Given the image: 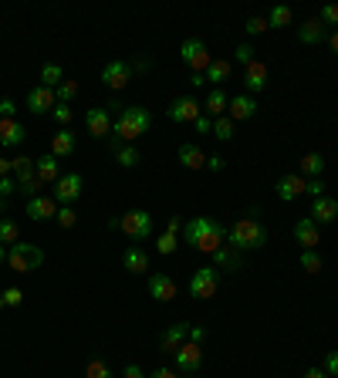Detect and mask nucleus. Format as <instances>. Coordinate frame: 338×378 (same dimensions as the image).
I'll list each match as a JSON object with an SVG mask.
<instances>
[{
	"label": "nucleus",
	"instance_id": "f257e3e1",
	"mask_svg": "<svg viewBox=\"0 0 338 378\" xmlns=\"http://www.w3.org/2000/svg\"><path fill=\"white\" fill-rule=\"evenodd\" d=\"M223 240H227V230L220 227L213 216H193V220L183 223V243L193 247L196 253L213 257V253L223 247Z\"/></svg>",
	"mask_w": 338,
	"mask_h": 378
},
{
	"label": "nucleus",
	"instance_id": "f03ea898",
	"mask_svg": "<svg viewBox=\"0 0 338 378\" xmlns=\"http://www.w3.org/2000/svg\"><path fill=\"white\" fill-rule=\"evenodd\" d=\"M149 126H153L149 108H142V105H126V108L115 115L112 132H115V142H122V146H135V139L146 135Z\"/></svg>",
	"mask_w": 338,
	"mask_h": 378
},
{
	"label": "nucleus",
	"instance_id": "7ed1b4c3",
	"mask_svg": "<svg viewBox=\"0 0 338 378\" xmlns=\"http://www.w3.org/2000/svg\"><path fill=\"white\" fill-rule=\"evenodd\" d=\"M227 243L234 250H260L267 243V227L254 216H240L227 227Z\"/></svg>",
	"mask_w": 338,
	"mask_h": 378
},
{
	"label": "nucleus",
	"instance_id": "20e7f679",
	"mask_svg": "<svg viewBox=\"0 0 338 378\" xmlns=\"http://www.w3.org/2000/svg\"><path fill=\"white\" fill-rule=\"evenodd\" d=\"M108 227L126 233L132 243H146V240L153 237V213H146V209H129V213H122L119 220H108Z\"/></svg>",
	"mask_w": 338,
	"mask_h": 378
},
{
	"label": "nucleus",
	"instance_id": "39448f33",
	"mask_svg": "<svg viewBox=\"0 0 338 378\" xmlns=\"http://www.w3.org/2000/svg\"><path fill=\"white\" fill-rule=\"evenodd\" d=\"M44 264V250L41 247H34V243H10L7 247V267L14 270V274H31V270H37Z\"/></svg>",
	"mask_w": 338,
	"mask_h": 378
},
{
	"label": "nucleus",
	"instance_id": "423d86ee",
	"mask_svg": "<svg viewBox=\"0 0 338 378\" xmlns=\"http://www.w3.org/2000/svg\"><path fill=\"white\" fill-rule=\"evenodd\" d=\"M217 291H220V270L213 264L196 267V274L189 277V294L196 301H210V298H217Z\"/></svg>",
	"mask_w": 338,
	"mask_h": 378
},
{
	"label": "nucleus",
	"instance_id": "0eeeda50",
	"mask_svg": "<svg viewBox=\"0 0 338 378\" xmlns=\"http://www.w3.org/2000/svg\"><path fill=\"white\" fill-rule=\"evenodd\" d=\"M180 58H183V65H186L193 75H207L210 61H213V54L207 51V44H203L200 37H186V41H183V48H180Z\"/></svg>",
	"mask_w": 338,
	"mask_h": 378
},
{
	"label": "nucleus",
	"instance_id": "6e6552de",
	"mask_svg": "<svg viewBox=\"0 0 338 378\" xmlns=\"http://www.w3.org/2000/svg\"><path fill=\"white\" fill-rule=\"evenodd\" d=\"M166 115H169V122H176V126H189V122H196V119L203 115V105L196 98H189V95H180V98L169 101Z\"/></svg>",
	"mask_w": 338,
	"mask_h": 378
},
{
	"label": "nucleus",
	"instance_id": "1a4fd4ad",
	"mask_svg": "<svg viewBox=\"0 0 338 378\" xmlns=\"http://www.w3.org/2000/svg\"><path fill=\"white\" fill-rule=\"evenodd\" d=\"M132 75H135V68H132L129 61H108V65L102 68V85L119 95L122 88H129Z\"/></svg>",
	"mask_w": 338,
	"mask_h": 378
},
{
	"label": "nucleus",
	"instance_id": "9d476101",
	"mask_svg": "<svg viewBox=\"0 0 338 378\" xmlns=\"http://www.w3.org/2000/svg\"><path fill=\"white\" fill-rule=\"evenodd\" d=\"M81 186H85V179L78 173H65V176L54 182L51 196L58 200V206H71V203L81 200Z\"/></svg>",
	"mask_w": 338,
	"mask_h": 378
},
{
	"label": "nucleus",
	"instance_id": "9b49d317",
	"mask_svg": "<svg viewBox=\"0 0 338 378\" xmlns=\"http://www.w3.org/2000/svg\"><path fill=\"white\" fill-rule=\"evenodd\" d=\"M173 358H176V372H180V375H196L200 365H203V348L193 345V341H186Z\"/></svg>",
	"mask_w": 338,
	"mask_h": 378
},
{
	"label": "nucleus",
	"instance_id": "f8f14e48",
	"mask_svg": "<svg viewBox=\"0 0 338 378\" xmlns=\"http://www.w3.org/2000/svg\"><path fill=\"white\" fill-rule=\"evenodd\" d=\"M85 126H88V135H92V139H112V115H108L105 105L85 112Z\"/></svg>",
	"mask_w": 338,
	"mask_h": 378
},
{
	"label": "nucleus",
	"instance_id": "ddd939ff",
	"mask_svg": "<svg viewBox=\"0 0 338 378\" xmlns=\"http://www.w3.org/2000/svg\"><path fill=\"white\" fill-rule=\"evenodd\" d=\"M305 186H308V179L301 176V173H287V176L278 179L274 193H278L281 203H291V200H298V196H305Z\"/></svg>",
	"mask_w": 338,
	"mask_h": 378
},
{
	"label": "nucleus",
	"instance_id": "4468645a",
	"mask_svg": "<svg viewBox=\"0 0 338 378\" xmlns=\"http://www.w3.org/2000/svg\"><path fill=\"white\" fill-rule=\"evenodd\" d=\"M176 294H180V287L169 274H149V298H156L159 304H169L176 301Z\"/></svg>",
	"mask_w": 338,
	"mask_h": 378
},
{
	"label": "nucleus",
	"instance_id": "2eb2a0df",
	"mask_svg": "<svg viewBox=\"0 0 338 378\" xmlns=\"http://www.w3.org/2000/svg\"><path fill=\"white\" fill-rule=\"evenodd\" d=\"M54 105H58V95H54L51 88H44V85H34L27 92V108L34 115H48V112H54Z\"/></svg>",
	"mask_w": 338,
	"mask_h": 378
},
{
	"label": "nucleus",
	"instance_id": "dca6fc26",
	"mask_svg": "<svg viewBox=\"0 0 338 378\" xmlns=\"http://www.w3.org/2000/svg\"><path fill=\"white\" fill-rule=\"evenodd\" d=\"M27 216L34 220V223H44V220H54L58 216V200L54 196H31L27 200Z\"/></svg>",
	"mask_w": 338,
	"mask_h": 378
},
{
	"label": "nucleus",
	"instance_id": "f3484780",
	"mask_svg": "<svg viewBox=\"0 0 338 378\" xmlns=\"http://www.w3.org/2000/svg\"><path fill=\"white\" fill-rule=\"evenodd\" d=\"M244 88H247V95H251V98H254L257 92L267 88V65H264V61L254 58V61L244 68Z\"/></svg>",
	"mask_w": 338,
	"mask_h": 378
},
{
	"label": "nucleus",
	"instance_id": "a211bd4d",
	"mask_svg": "<svg viewBox=\"0 0 338 378\" xmlns=\"http://www.w3.org/2000/svg\"><path fill=\"white\" fill-rule=\"evenodd\" d=\"M34 169H37V179H41L44 186H48V182L54 186V182L61 179V159L51 155V152H44V155H37V159H34Z\"/></svg>",
	"mask_w": 338,
	"mask_h": 378
},
{
	"label": "nucleus",
	"instance_id": "6ab92c4d",
	"mask_svg": "<svg viewBox=\"0 0 338 378\" xmlns=\"http://www.w3.org/2000/svg\"><path fill=\"white\" fill-rule=\"evenodd\" d=\"M294 240L301 243V250H314V247L321 243V237H318V223H314L312 216H301V220L294 223Z\"/></svg>",
	"mask_w": 338,
	"mask_h": 378
},
{
	"label": "nucleus",
	"instance_id": "aec40b11",
	"mask_svg": "<svg viewBox=\"0 0 338 378\" xmlns=\"http://www.w3.org/2000/svg\"><path fill=\"white\" fill-rule=\"evenodd\" d=\"M27 139V128L17 122V119H0V146L3 149H14Z\"/></svg>",
	"mask_w": 338,
	"mask_h": 378
},
{
	"label": "nucleus",
	"instance_id": "412c9836",
	"mask_svg": "<svg viewBox=\"0 0 338 378\" xmlns=\"http://www.w3.org/2000/svg\"><path fill=\"white\" fill-rule=\"evenodd\" d=\"M122 267H126L129 274H146V270H149V253L142 250L139 243H129V247L122 250Z\"/></svg>",
	"mask_w": 338,
	"mask_h": 378
},
{
	"label": "nucleus",
	"instance_id": "4be33fe9",
	"mask_svg": "<svg viewBox=\"0 0 338 378\" xmlns=\"http://www.w3.org/2000/svg\"><path fill=\"white\" fill-rule=\"evenodd\" d=\"M227 115H230L234 122H247V119L257 115V101L251 98L247 92H244V95H234V98H230V108H227Z\"/></svg>",
	"mask_w": 338,
	"mask_h": 378
},
{
	"label": "nucleus",
	"instance_id": "5701e85b",
	"mask_svg": "<svg viewBox=\"0 0 338 378\" xmlns=\"http://www.w3.org/2000/svg\"><path fill=\"white\" fill-rule=\"evenodd\" d=\"M75 149H78L75 132H71V128H58V132H54V139H51V155L68 159V155H75Z\"/></svg>",
	"mask_w": 338,
	"mask_h": 378
},
{
	"label": "nucleus",
	"instance_id": "b1692460",
	"mask_svg": "<svg viewBox=\"0 0 338 378\" xmlns=\"http://www.w3.org/2000/svg\"><path fill=\"white\" fill-rule=\"evenodd\" d=\"M312 216L314 223H335L338 220V203L332 200V196H318V200L312 203Z\"/></svg>",
	"mask_w": 338,
	"mask_h": 378
},
{
	"label": "nucleus",
	"instance_id": "393cba45",
	"mask_svg": "<svg viewBox=\"0 0 338 378\" xmlns=\"http://www.w3.org/2000/svg\"><path fill=\"white\" fill-rule=\"evenodd\" d=\"M213 267H217V270H230V274H234V270H244V260H240V250H234L230 243H223L220 250L213 253Z\"/></svg>",
	"mask_w": 338,
	"mask_h": 378
},
{
	"label": "nucleus",
	"instance_id": "a878e982",
	"mask_svg": "<svg viewBox=\"0 0 338 378\" xmlns=\"http://www.w3.org/2000/svg\"><path fill=\"white\" fill-rule=\"evenodd\" d=\"M227 108H230V95L223 88H210L207 101H203V112H207L210 119H220V115H227Z\"/></svg>",
	"mask_w": 338,
	"mask_h": 378
},
{
	"label": "nucleus",
	"instance_id": "bb28decb",
	"mask_svg": "<svg viewBox=\"0 0 338 378\" xmlns=\"http://www.w3.org/2000/svg\"><path fill=\"white\" fill-rule=\"evenodd\" d=\"M186 338H189V325H186V321H180V325H173V328L162 334L159 348H162V352H173V354H176L183 345H186Z\"/></svg>",
	"mask_w": 338,
	"mask_h": 378
},
{
	"label": "nucleus",
	"instance_id": "cd10ccee",
	"mask_svg": "<svg viewBox=\"0 0 338 378\" xmlns=\"http://www.w3.org/2000/svg\"><path fill=\"white\" fill-rule=\"evenodd\" d=\"M176 159H180L183 169H203L207 166V155L200 146H193V142H183L180 152H176Z\"/></svg>",
	"mask_w": 338,
	"mask_h": 378
},
{
	"label": "nucleus",
	"instance_id": "c85d7f7f",
	"mask_svg": "<svg viewBox=\"0 0 338 378\" xmlns=\"http://www.w3.org/2000/svg\"><path fill=\"white\" fill-rule=\"evenodd\" d=\"M328 37V27L321 24L318 17H312V21H305V24L298 27V41L301 44H321Z\"/></svg>",
	"mask_w": 338,
	"mask_h": 378
},
{
	"label": "nucleus",
	"instance_id": "c756f323",
	"mask_svg": "<svg viewBox=\"0 0 338 378\" xmlns=\"http://www.w3.org/2000/svg\"><path fill=\"white\" fill-rule=\"evenodd\" d=\"M230 71H234V65L227 61V58H213L207 68V85H213V88H223L227 85V78H230Z\"/></svg>",
	"mask_w": 338,
	"mask_h": 378
},
{
	"label": "nucleus",
	"instance_id": "7c9ffc66",
	"mask_svg": "<svg viewBox=\"0 0 338 378\" xmlns=\"http://www.w3.org/2000/svg\"><path fill=\"white\" fill-rule=\"evenodd\" d=\"M325 173V155L321 152H308V155H301V176L305 179H321Z\"/></svg>",
	"mask_w": 338,
	"mask_h": 378
},
{
	"label": "nucleus",
	"instance_id": "2f4dec72",
	"mask_svg": "<svg viewBox=\"0 0 338 378\" xmlns=\"http://www.w3.org/2000/svg\"><path fill=\"white\" fill-rule=\"evenodd\" d=\"M112 155H115V162H119L122 169H135V166L142 162V152H139V146H115V149H112Z\"/></svg>",
	"mask_w": 338,
	"mask_h": 378
},
{
	"label": "nucleus",
	"instance_id": "473e14b6",
	"mask_svg": "<svg viewBox=\"0 0 338 378\" xmlns=\"http://www.w3.org/2000/svg\"><path fill=\"white\" fill-rule=\"evenodd\" d=\"M65 81V71H61V65L58 61H48L44 68H41V85L44 88H51V92H58V85Z\"/></svg>",
	"mask_w": 338,
	"mask_h": 378
},
{
	"label": "nucleus",
	"instance_id": "72a5a7b5",
	"mask_svg": "<svg viewBox=\"0 0 338 378\" xmlns=\"http://www.w3.org/2000/svg\"><path fill=\"white\" fill-rule=\"evenodd\" d=\"M213 139H220V142H230L234 139V119L230 115L213 119Z\"/></svg>",
	"mask_w": 338,
	"mask_h": 378
},
{
	"label": "nucleus",
	"instance_id": "f704fd0d",
	"mask_svg": "<svg viewBox=\"0 0 338 378\" xmlns=\"http://www.w3.org/2000/svg\"><path fill=\"white\" fill-rule=\"evenodd\" d=\"M291 21H294V14H291V7H285V3L267 14V27H278V31H281V27H291Z\"/></svg>",
	"mask_w": 338,
	"mask_h": 378
},
{
	"label": "nucleus",
	"instance_id": "c9c22d12",
	"mask_svg": "<svg viewBox=\"0 0 338 378\" xmlns=\"http://www.w3.org/2000/svg\"><path fill=\"white\" fill-rule=\"evenodd\" d=\"M21 240V227L7 216H0V243H17Z\"/></svg>",
	"mask_w": 338,
	"mask_h": 378
},
{
	"label": "nucleus",
	"instance_id": "e433bc0d",
	"mask_svg": "<svg viewBox=\"0 0 338 378\" xmlns=\"http://www.w3.org/2000/svg\"><path fill=\"white\" fill-rule=\"evenodd\" d=\"M176 247H180V233H159V240H156V253H162V257H169V253H176Z\"/></svg>",
	"mask_w": 338,
	"mask_h": 378
},
{
	"label": "nucleus",
	"instance_id": "4c0bfd02",
	"mask_svg": "<svg viewBox=\"0 0 338 378\" xmlns=\"http://www.w3.org/2000/svg\"><path fill=\"white\" fill-rule=\"evenodd\" d=\"M85 378H115V375H112V368L105 365L102 358H92V361L85 365Z\"/></svg>",
	"mask_w": 338,
	"mask_h": 378
},
{
	"label": "nucleus",
	"instance_id": "58836bf2",
	"mask_svg": "<svg viewBox=\"0 0 338 378\" xmlns=\"http://www.w3.org/2000/svg\"><path fill=\"white\" fill-rule=\"evenodd\" d=\"M54 95H58V101H61V105H71V101L78 98V81H61Z\"/></svg>",
	"mask_w": 338,
	"mask_h": 378
},
{
	"label": "nucleus",
	"instance_id": "ea45409f",
	"mask_svg": "<svg viewBox=\"0 0 338 378\" xmlns=\"http://www.w3.org/2000/svg\"><path fill=\"white\" fill-rule=\"evenodd\" d=\"M51 119L58 122V128H68L71 126V119H75V112H71V105H54V112H51Z\"/></svg>",
	"mask_w": 338,
	"mask_h": 378
},
{
	"label": "nucleus",
	"instance_id": "a19ab883",
	"mask_svg": "<svg viewBox=\"0 0 338 378\" xmlns=\"http://www.w3.org/2000/svg\"><path fill=\"white\" fill-rule=\"evenodd\" d=\"M301 270L305 274H321V257L314 250H301Z\"/></svg>",
	"mask_w": 338,
	"mask_h": 378
},
{
	"label": "nucleus",
	"instance_id": "79ce46f5",
	"mask_svg": "<svg viewBox=\"0 0 338 378\" xmlns=\"http://www.w3.org/2000/svg\"><path fill=\"white\" fill-rule=\"evenodd\" d=\"M54 220H58V227L61 230H71L75 223H78V213H75L71 206H58V216H54Z\"/></svg>",
	"mask_w": 338,
	"mask_h": 378
},
{
	"label": "nucleus",
	"instance_id": "37998d69",
	"mask_svg": "<svg viewBox=\"0 0 338 378\" xmlns=\"http://www.w3.org/2000/svg\"><path fill=\"white\" fill-rule=\"evenodd\" d=\"M318 21H321L325 27H335V31H338V3H328V7H321Z\"/></svg>",
	"mask_w": 338,
	"mask_h": 378
},
{
	"label": "nucleus",
	"instance_id": "c03bdc74",
	"mask_svg": "<svg viewBox=\"0 0 338 378\" xmlns=\"http://www.w3.org/2000/svg\"><path fill=\"white\" fill-rule=\"evenodd\" d=\"M0 298H3L7 307H21V304H24V291H21V287H7Z\"/></svg>",
	"mask_w": 338,
	"mask_h": 378
},
{
	"label": "nucleus",
	"instance_id": "a18cd8bd",
	"mask_svg": "<svg viewBox=\"0 0 338 378\" xmlns=\"http://www.w3.org/2000/svg\"><path fill=\"white\" fill-rule=\"evenodd\" d=\"M254 54H257V51L251 48V44H237V51H234V61H240V65L247 68V65L254 61Z\"/></svg>",
	"mask_w": 338,
	"mask_h": 378
},
{
	"label": "nucleus",
	"instance_id": "49530a36",
	"mask_svg": "<svg viewBox=\"0 0 338 378\" xmlns=\"http://www.w3.org/2000/svg\"><path fill=\"white\" fill-rule=\"evenodd\" d=\"M244 31H247L251 37H257V34H264V31H271V27H267V17H251Z\"/></svg>",
	"mask_w": 338,
	"mask_h": 378
},
{
	"label": "nucleus",
	"instance_id": "de8ad7c7",
	"mask_svg": "<svg viewBox=\"0 0 338 378\" xmlns=\"http://www.w3.org/2000/svg\"><path fill=\"white\" fill-rule=\"evenodd\" d=\"M305 193L318 200V196H325V179H308V186H305Z\"/></svg>",
	"mask_w": 338,
	"mask_h": 378
},
{
	"label": "nucleus",
	"instance_id": "09e8293b",
	"mask_svg": "<svg viewBox=\"0 0 338 378\" xmlns=\"http://www.w3.org/2000/svg\"><path fill=\"white\" fill-rule=\"evenodd\" d=\"M10 193H17V179H14V176H3V179H0V200H7Z\"/></svg>",
	"mask_w": 338,
	"mask_h": 378
},
{
	"label": "nucleus",
	"instance_id": "8fccbe9b",
	"mask_svg": "<svg viewBox=\"0 0 338 378\" xmlns=\"http://www.w3.org/2000/svg\"><path fill=\"white\" fill-rule=\"evenodd\" d=\"M325 375H328V378H338V352H328V354H325Z\"/></svg>",
	"mask_w": 338,
	"mask_h": 378
},
{
	"label": "nucleus",
	"instance_id": "3c124183",
	"mask_svg": "<svg viewBox=\"0 0 338 378\" xmlns=\"http://www.w3.org/2000/svg\"><path fill=\"white\" fill-rule=\"evenodd\" d=\"M14 112H17L14 98H0V119H14Z\"/></svg>",
	"mask_w": 338,
	"mask_h": 378
},
{
	"label": "nucleus",
	"instance_id": "603ef678",
	"mask_svg": "<svg viewBox=\"0 0 338 378\" xmlns=\"http://www.w3.org/2000/svg\"><path fill=\"white\" fill-rule=\"evenodd\" d=\"M223 166H227V162H223V155H207V169H210V173H223Z\"/></svg>",
	"mask_w": 338,
	"mask_h": 378
},
{
	"label": "nucleus",
	"instance_id": "864d4df0",
	"mask_svg": "<svg viewBox=\"0 0 338 378\" xmlns=\"http://www.w3.org/2000/svg\"><path fill=\"white\" fill-rule=\"evenodd\" d=\"M193 126H196V132H203V135H207V132H213V119H210V115H200Z\"/></svg>",
	"mask_w": 338,
	"mask_h": 378
},
{
	"label": "nucleus",
	"instance_id": "5fc2aeb1",
	"mask_svg": "<svg viewBox=\"0 0 338 378\" xmlns=\"http://www.w3.org/2000/svg\"><path fill=\"white\" fill-rule=\"evenodd\" d=\"M183 223H186L183 216H169L166 220V233H183Z\"/></svg>",
	"mask_w": 338,
	"mask_h": 378
},
{
	"label": "nucleus",
	"instance_id": "6e6d98bb",
	"mask_svg": "<svg viewBox=\"0 0 338 378\" xmlns=\"http://www.w3.org/2000/svg\"><path fill=\"white\" fill-rule=\"evenodd\" d=\"M203 338H207V328H200V325H196V328H189V341H193V345H200Z\"/></svg>",
	"mask_w": 338,
	"mask_h": 378
},
{
	"label": "nucleus",
	"instance_id": "4d7b16f0",
	"mask_svg": "<svg viewBox=\"0 0 338 378\" xmlns=\"http://www.w3.org/2000/svg\"><path fill=\"white\" fill-rule=\"evenodd\" d=\"M122 378H146V375H142L139 365H126V368H122Z\"/></svg>",
	"mask_w": 338,
	"mask_h": 378
},
{
	"label": "nucleus",
	"instance_id": "13d9d810",
	"mask_svg": "<svg viewBox=\"0 0 338 378\" xmlns=\"http://www.w3.org/2000/svg\"><path fill=\"white\" fill-rule=\"evenodd\" d=\"M14 173V159H0V179Z\"/></svg>",
	"mask_w": 338,
	"mask_h": 378
},
{
	"label": "nucleus",
	"instance_id": "bf43d9fd",
	"mask_svg": "<svg viewBox=\"0 0 338 378\" xmlns=\"http://www.w3.org/2000/svg\"><path fill=\"white\" fill-rule=\"evenodd\" d=\"M149 378H180V372H173V368H156Z\"/></svg>",
	"mask_w": 338,
	"mask_h": 378
},
{
	"label": "nucleus",
	"instance_id": "052dcab7",
	"mask_svg": "<svg viewBox=\"0 0 338 378\" xmlns=\"http://www.w3.org/2000/svg\"><path fill=\"white\" fill-rule=\"evenodd\" d=\"M189 85L193 88H207V75H189Z\"/></svg>",
	"mask_w": 338,
	"mask_h": 378
},
{
	"label": "nucleus",
	"instance_id": "680f3d73",
	"mask_svg": "<svg viewBox=\"0 0 338 378\" xmlns=\"http://www.w3.org/2000/svg\"><path fill=\"white\" fill-rule=\"evenodd\" d=\"M305 378H328V375H325V368H308Z\"/></svg>",
	"mask_w": 338,
	"mask_h": 378
},
{
	"label": "nucleus",
	"instance_id": "e2e57ef3",
	"mask_svg": "<svg viewBox=\"0 0 338 378\" xmlns=\"http://www.w3.org/2000/svg\"><path fill=\"white\" fill-rule=\"evenodd\" d=\"M328 44H332V51H335V58H338V31H332V37H328Z\"/></svg>",
	"mask_w": 338,
	"mask_h": 378
},
{
	"label": "nucleus",
	"instance_id": "0e129e2a",
	"mask_svg": "<svg viewBox=\"0 0 338 378\" xmlns=\"http://www.w3.org/2000/svg\"><path fill=\"white\" fill-rule=\"evenodd\" d=\"M0 264H7V247L0 243Z\"/></svg>",
	"mask_w": 338,
	"mask_h": 378
},
{
	"label": "nucleus",
	"instance_id": "69168bd1",
	"mask_svg": "<svg viewBox=\"0 0 338 378\" xmlns=\"http://www.w3.org/2000/svg\"><path fill=\"white\" fill-rule=\"evenodd\" d=\"M3 213H7V203L0 200V216H3Z\"/></svg>",
	"mask_w": 338,
	"mask_h": 378
},
{
	"label": "nucleus",
	"instance_id": "338daca9",
	"mask_svg": "<svg viewBox=\"0 0 338 378\" xmlns=\"http://www.w3.org/2000/svg\"><path fill=\"white\" fill-rule=\"evenodd\" d=\"M3 307H7V304H3V298H0V311H3Z\"/></svg>",
	"mask_w": 338,
	"mask_h": 378
},
{
	"label": "nucleus",
	"instance_id": "774afa93",
	"mask_svg": "<svg viewBox=\"0 0 338 378\" xmlns=\"http://www.w3.org/2000/svg\"><path fill=\"white\" fill-rule=\"evenodd\" d=\"M186 378H196V375H186Z\"/></svg>",
	"mask_w": 338,
	"mask_h": 378
}]
</instances>
